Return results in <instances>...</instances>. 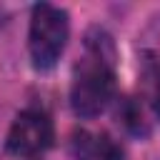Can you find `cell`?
I'll return each mask as SVG.
<instances>
[{
  "instance_id": "cell-1",
  "label": "cell",
  "mask_w": 160,
  "mask_h": 160,
  "mask_svg": "<svg viewBox=\"0 0 160 160\" xmlns=\"http://www.w3.org/2000/svg\"><path fill=\"white\" fill-rule=\"evenodd\" d=\"M115 92V48L105 30L92 28L85 35V58L72 72L70 105L78 118L100 115Z\"/></svg>"
},
{
  "instance_id": "cell-3",
  "label": "cell",
  "mask_w": 160,
  "mask_h": 160,
  "mask_svg": "<svg viewBox=\"0 0 160 160\" xmlns=\"http://www.w3.org/2000/svg\"><path fill=\"white\" fill-rule=\"evenodd\" d=\"M52 122L40 110H25L15 118L8 132V150L18 158H32L52 145Z\"/></svg>"
},
{
  "instance_id": "cell-6",
  "label": "cell",
  "mask_w": 160,
  "mask_h": 160,
  "mask_svg": "<svg viewBox=\"0 0 160 160\" xmlns=\"http://www.w3.org/2000/svg\"><path fill=\"white\" fill-rule=\"evenodd\" d=\"M148 80H150V105H152L155 118L160 120V62L150 68Z\"/></svg>"
},
{
  "instance_id": "cell-5",
  "label": "cell",
  "mask_w": 160,
  "mask_h": 160,
  "mask_svg": "<svg viewBox=\"0 0 160 160\" xmlns=\"http://www.w3.org/2000/svg\"><path fill=\"white\" fill-rule=\"evenodd\" d=\"M118 115H120V120H122V125H125L128 130H132V132H145L142 115H140V110L135 108L132 100H125V102H122V110H118Z\"/></svg>"
},
{
  "instance_id": "cell-4",
  "label": "cell",
  "mask_w": 160,
  "mask_h": 160,
  "mask_svg": "<svg viewBox=\"0 0 160 160\" xmlns=\"http://www.w3.org/2000/svg\"><path fill=\"white\" fill-rule=\"evenodd\" d=\"M75 152L82 160H125L122 148L108 138V135H90V132H80L75 135Z\"/></svg>"
},
{
  "instance_id": "cell-2",
  "label": "cell",
  "mask_w": 160,
  "mask_h": 160,
  "mask_svg": "<svg viewBox=\"0 0 160 160\" xmlns=\"http://www.w3.org/2000/svg\"><path fill=\"white\" fill-rule=\"evenodd\" d=\"M68 32H70V25H68L65 10L48 2H40L32 8L28 48H30V60L38 70H50L60 60L68 42Z\"/></svg>"
}]
</instances>
